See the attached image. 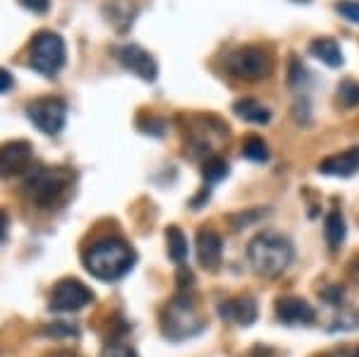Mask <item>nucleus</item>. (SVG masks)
I'll return each instance as SVG.
<instances>
[{
	"label": "nucleus",
	"instance_id": "obj_12",
	"mask_svg": "<svg viewBox=\"0 0 359 357\" xmlns=\"http://www.w3.org/2000/svg\"><path fill=\"white\" fill-rule=\"evenodd\" d=\"M223 257V238L211 228H201L199 235H196V259L199 264L208 271L218 269Z\"/></svg>",
	"mask_w": 359,
	"mask_h": 357
},
{
	"label": "nucleus",
	"instance_id": "obj_11",
	"mask_svg": "<svg viewBox=\"0 0 359 357\" xmlns=\"http://www.w3.org/2000/svg\"><path fill=\"white\" fill-rule=\"evenodd\" d=\"M276 316H278V321H283V324H287V326L311 324V321L316 319L309 302L302 300V297H292V295L280 297V300L276 302Z\"/></svg>",
	"mask_w": 359,
	"mask_h": 357
},
{
	"label": "nucleus",
	"instance_id": "obj_20",
	"mask_svg": "<svg viewBox=\"0 0 359 357\" xmlns=\"http://www.w3.org/2000/svg\"><path fill=\"white\" fill-rule=\"evenodd\" d=\"M228 161L221 159V156H208L204 161V166H201V175H204V180L208 185H216V182L225 180V175H228Z\"/></svg>",
	"mask_w": 359,
	"mask_h": 357
},
{
	"label": "nucleus",
	"instance_id": "obj_28",
	"mask_svg": "<svg viewBox=\"0 0 359 357\" xmlns=\"http://www.w3.org/2000/svg\"><path fill=\"white\" fill-rule=\"evenodd\" d=\"M46 357H77V355L72 350H53V353H48Z\"/></svg>",
	"mask_w": 359,
	"mask_h": 357
},
{
	"label": "nucleus",
	"instance_id": "obj_4",
	"mask_svg": "<svg viewBox=\"0 0 359 357\" xmlns=\"http://www.w3.org/2000/svg\"><path fill=\"white\" fill-rule=\"evenodd\" d=\"M69 185H72V173L62 168H43V166L29 173L25 182L27 194L41 209L55 206L62 199V194L69 189Z\"/></svg>",
	"mask_w": 359,
	"mask_h": 357
},
{
	"label": "nucleus",
	"instance_id": "obj_10",
	"mask_svg": "<svg viewBox=\"0 0 359 357\" xmlns=\"http://www.w3.org/2000/svg\"><path fill=\"white\" fill-rule=\"evenodd\" d=\"M32 163V144L13 140L0 147V177H13L25 173Z\"/></svg>",
	"mask_w": 359,
	"mask_h": 357
},
{
	"label": "nucleus",
	"instance_id": "obj_1",
	"mask_svg": "<svg viewBox=\"0 0 359 357\" xmlns=\"http://www.w3.org/2000/svg\"><path fill=\"white\" fill-rule=\"evenodd\" d=\"M84 269L98 281H118L135 267L137 255L125 240L103 238L84 250Z\"/></svg>",
	"mask_w": 359,
	"mask_h": 357
},
{
	"label": "nucleus",
	"instance_id": "obj_19",
	"mask_svg": "<svg viewBox=\"0 0 359 357\" xmlns=\"http://www.w3.org/2000/svg\"><path fill=\"white\" fill-rule=\"evenodd\" d=\"M165 240H168V255H170V259L182 264L187 259V238H184V233L180 228L170 226L165 230Z\"/></svg>",
	"mask_w": 359,
	"mask_h": 357
},
{
	"label": "nucleus",
	"instance_id": "obj_26",
	"mask_svg": "<svg viewBox=\"0 0 359 357\" xmlns=\"http://www.w3.org/2000/svg\"><path fill=\"white\" fill-rule=\"evenodd\" d=\"M8 214L5 211H0V243L5 240V235H8Z\"/></svg>",
	"mask_w": 359,
	"mask_h": 357
},
{
	"label": "nucleus",
	"instance_id": "obj_13",
	"mask_svg": "<svg viewBox=\"0 0 359 357\" xmlns=\"http://www.w3.org/2000/svg\"><path fill=\"white\" fill-rule=\"evenodd\" d=\"M318 170H321L323 175H335V177L355 175V173H359V147L323 159L321 163H318Z\"/></svg>",
	"mask_w": 359,
	"mask_h": 357
},
{
	"label": "nucleus",
	"instance_id": "obj_24",
	"mask_svg": "<svg viewBox=\"0 0 359 357\" xmlns=\"http://www.w3.org/2000/svg\"><path fill=\"white\" fill-rule=\"evenodd\" d=\"M20 3L25 5L27 10H32V13H36V15L48 13V8H50V0H20Z\"/></svg>",
	"mask_w": 359,
	"mask_h": 357
},
{
	"label": "nucleus",
	"instance_id": "obj_6",
	"mask_svg": "<svg viewBox=\"0 0 359 357\" xmlns=\"http://www.w3.org/2000/svg\"><path fill=\"white\" fill-rule=\"evenodd\" d=\"M225 65L240 79H262L271 72V58L262 46H240L228 55Z\"/></svg>",
	"mask_w": 359,
	"mask_h": 357
},
{
	"label": "nucleus",
	"instance_id": "obj_9",
	"mask_svg": "<svg viewBox=\"0 0 359 357\" xmlns=\"http://www.w3.org/2000/svg\"><path fill=\"white\" fill-rule=\"evenodd\" d=\"M118 60L123 62L132 74L142 77L144 82H154V79L158 77V65H156L151 53L144 50L142 46H137V43L123 46V48L118 50Z\"/></svg>",
	"mask_w": 359,
	"mask_h": 357
},
{
	"label": "nucleus",
	"instance_id": "obj_18",
	"mask_svg": "<svg viewBox=\"0 0 359 357\" xmlns=\"http://www.w3.org/2000/svg\"><path fill=\"white\" fill-rule=\"evenodd\" d=\"M345 218L340 211H331L326 218V243L331 250H338L340 245H343V240H345Z\"/></svg>",
	"mask_w": 359,
	"mask_h": 357
},
{
	"label": "nucleus",
	"instance_id": "obj_2",
	"mask_svg": "<svg viewBox=\"0 0 359 357\" xmlns=\"http://www.w3.org/2000/svg\"><path fill=\"white\" fill-rule=\"evenodd\" d=\"M247 257L259 276L276 278V276L285 274V269L292 264L294 247L290 243V238H285L283 233L264 230V233H259L257 238L249 243Z\"/></svg>",
	"mask_w": 359,
	"mask_h": 357
},
{
	"label": "nucleus",
	"instance_id": "obj_3",
	"mask_svg": "<svg viewBox=\"0 0 359 357\" xmlns=\"http://www.w3.org/2000/svg\"><path fill=\"white\" fill-rule=\"evenodd\" d=\"M161 331L170 341H187L204 331V316H201L196 300L189 290H182L172 297L161 312Z\"/></svg>",
	"mask_w": 359,
	"mask_h": 357
},
{
	"label": "nucleus",
	"instance_id": "obj_23",
	"mask_svg": "<svg viewBox=\"0 0 359 357\" xmlns=\"http://www.w3.org/2000/svg\"><path fill=\"white\" fill-rule=\"evenodd\" d=\"M335 10H338V15L345 17L347 22L359 25V0H340V3L335 5Z\"/></svg>",
	"mask_w": 359,
	"mask_h": 357
},
{
	"label": "nucleus",
	"instance_id": "obj_15",
	"mask_svg": "<svg viewBox=\"0 0 359 357\" xmlns=\"http://www.w3.org/2000/svg\"><path fill=\"white\" fill-rule=\"evenodd\" d=\"M309 53L328 67L343 65V50H340L338 41H333V39H326V36L314 39V41L309 43Z\"/></svg>",
	"mask_w": 359,
	"mask_h": 357
},
{
	"label": "nucleus",
	"instance_id": "obj_21",
	"mask_svg": "<svg viewBox=\"0 0 359 357\" xmlns=\"http://www.w3.org/2000/svg\"><path fill=\"white\" fill-rule=\"evenodd\" d=\"M242 154H245V159L249 161H257V163H264V161H269V147H266V142L262 140L259 135H249L245 144H242Z\"/></svg>",
	"mask_w": 359,
	"mask_h": 357
},
{
	"label": "nucleus",
	"instance_id": "obj_29",
	"mask_svg": "<svg viewBox=\"0 0 359 357\" xmlns=\"http://www.w3.org/2000/svg\"><path fill=\"white\" fill-rule=\"evenodd\" d=\"M257 357H271V353H269V350H259V353H257Z\"/></svg>",
	"mask_w": 359,
	"mask_h": 357
},
{
	"label": "nucleus",
	"instance_id": "obj_16",
	"mask_svg": "<svg viewBox=\"0 0 359 357\" xmlns=\"http://www.w3.org/2000/svg\"><path fill=\"white\" fill-rule=\"evenodd\" d=\"M127 326L125 329H113L106 333V343L101 348V357H139L137 350L127 341Z\"/></svg>",
	"mask_w": 359,
	"mask_h": 357
},
{
	"label": "nucleus",
	"instance_id": "obj_30",
	"mask_svg": "<svg viewBox=\"0 0 359 357\" xmlns=\"http://www.w3.org/2000/svg\"><path fill=\"white\" fill-rule=\"evenodd\" d=\"M297 3H306V0H297Z\"/></svg>",
	"mask_w": 359,
	"mask_h": 357
},
{
	"label": "nucleus",
	"instance_id": "obj_5",
	"mask_svg": "<svg viewBox=\"0 0 359 357\" xmlns=\"http://www.w3.org/2000/svg\"><path fill=\"white\" fill-rule=\"evenodd\" d=\"M29 62L43 77H55L65 65V41L55 32L34 34L29 43Z\"/></svg>",
	"mask_w": 359,
	"mask_h": 357
},
{
	"label": "nucleus",
	"instance_id": "obj_14",
	"mask_svg": "<svg viewBox=\"0 0 359 357\" xmlns=\"http://www.w3.org/2000/svg\"><path fill=\"white\" fill-rule=\"evenodd\" d=\"M221 314L228 321H233V324L249 326V324L257 321L259 307H257V300H254V297H235V300L223 302Z\"/></svg>",
	"mask_w": 359,
	"mask_h": 357
},
{
	"label": "nucleus",
	"instance_id": "obj_7",
	"mask_svg": "<svg viewBox=\"0 0 359 357\" xmlns=\"http://www.w3.org/2000/svg\"><path fill=\"white\" fill-rule=\"evenodd\" d=\"M27 115L36 130H41L43 135L55 137L57 132L65 128V115H67V106L62 99L57 96H46V99H36L27 103Z\"/></svg>",
	"mask_w": 359,
	"mask_h": 357
},
{
	"label": "nucleus",
	"instance_id": "obj_17",
	"mask_svg": "<svg viewBox=\"0 0 359 357\" xmlns=\"http://www.w3.org/2000/svg\"><path fill=\"white\" fill-rule=\"evenodd\" d=\"M233 111L240 115L245 123H254V125H266L271 120V111L266 106H262L254 99H240L233 106Z\"/></svg>",
	"mask_w": 359,
	"mask_h": 357
},
{
	"label": "nucleus",
	"instance_id": "obj_22",
	"mask_svg": "<svg viewBox=\"0 0 359 357\" xmlns=\"http://www.w3.org/2000/svg\"><path fill=\"white\" fill-rule=\"evenodd\" d=\"M338 103L343 108H357L359 106V82H355V79H343L338 86Z\"/></svg>",
	"mask_w": 359,
	"mask_h": 357
},
{
	"label": "nucleus",
	"instance_id": "obj_27",
	"mask_svg": "<svg viewBox=\"0 0 359 357\" xmlns=\"http://www.w3.org/2000/svg\"><path fill=\"white\" fill-rule=\"evenodd\" d=\"M326 357H359V348H352V350H335V353L326 355Z\"/></svg>",
	"mask_w": 359,
	"mask_h": 357
},
{
	"label": "nucleus",
	"instance_id": "obj_25",
	"mask_svg": "<svg viewBox=\"0 0 359 357\" xmlns=\"http://www.w3.org/2000/svg\"><path fill=\"white\" fill-rule=\"evenodd\" d=\"M15 86V77L10 70H5V67H0V94H5V91H10Z\"/></svg>",
	"mask_w": 359,
	"mask_h": 357
},
{
	"label": "nucleus",
	"instance_id": "obj_8",
	"mask_svg": "<svg viewBox=\"0 0 359 357\" xmlns=\"http://www.w3.org/2000/svg\"><path fill=\"white\" fill-rule=\"evenodd\" d=\"M91 302H94V292H91L89 285H84L77 278H65L55 283L48 307L53 312H77V309H84Z\"/></svg>",
	"mask_w": 359,
	"mask_h": 357
}]
</instances>
